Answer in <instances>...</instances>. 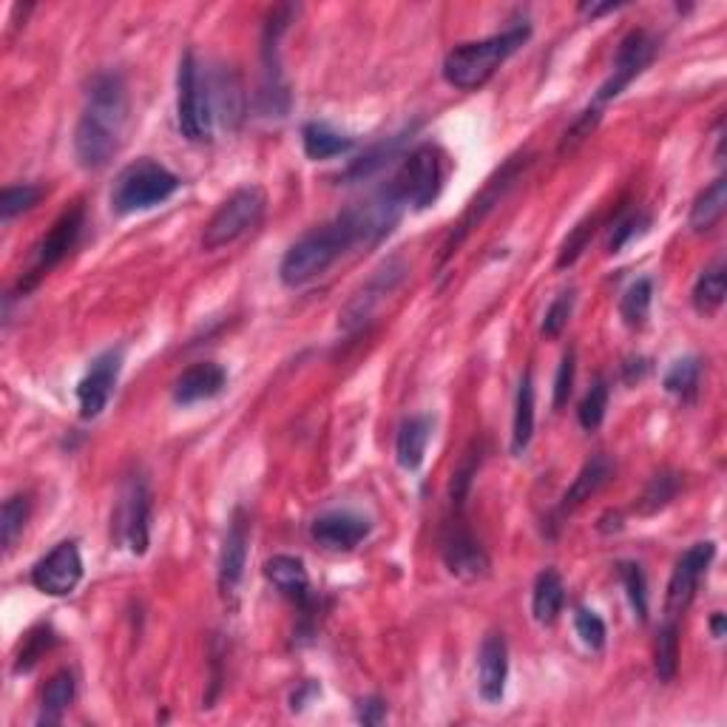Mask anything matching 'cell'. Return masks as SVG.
Returning <instances> with one entry per match:
<instances>
[{"label": "cell", "mask_w": 727, "mask_h": 727, "mask_svg": "<svg viewBox=\"0 0 727 727\" xmlns=\"http://www.w3.org/2000/svg\"><path fill=\"white\" fill-rule=\"evenodd\" d=\"M129 129V92L120 74H97L88 88L86 109L74 129V154L88 171L106 168L123 148Z\"/></svg>", "instance_id": "cell-1"}, {"label": "cell", "mask_w": 727, "mask_h": 727, "mask_svg": "<svg viewBox=\"0 0 727 727\" xmlns=\"http://www.w3.org/2000/svg\"><path fill=\"white\" fill-rule=\"evenodd\" d=\"M353 245H359V228H355L350 210H344L332 222L313 228L299 242L290 245L279 265L281 284L284 288H304L322 274H327Z\"/></svg>", "instance_id": "cell-2"}, {"label": "cell", "mask_w": 727, "mask_h": 727, "mask_svg": "<svg viewBox=\"0 0 727 727\" xmlns=\"http://www.w3.org/2000/svg\"><path fill=\"white\" fill-rule=\"evenodd\" d=\"M532 35V26H511V29L500 32V35L483 37V40H472V44L455 46L444 58V80L449 86L461 88V92H477L492 80V74L506 63V60L526 44Z\"/></svg>", "instance_id": "cell-3"}, {"label": "cell", "mask_w": 727, "mask_h": 727, "mask_svg": "<svg viewBox=\"0 0 727 727\" xmlns=\"http://www.w3.org/2000/svg\"><path fill=\"white\" fill-rule=\"evenodd\" d=\"M180 177L159 166L154 159H137L120 171L111 187V208L117 214H140V210L157 208L180 191Z\"/></svg>", "instance_id": "cell-4"}, {"label": "cell", "mask_w": 727, "mask_h": 727, "mask_svg": "<svg viewBox=\"0 0 727 727\" xmlns=\"http://www.w3.org/2000/svg\"><path fill=\"white\" fill-rule=\"evenodd\" d=\"M214 92L202 72L194 51H185L177 72V120L182 137L191 143H208L214 134Z\"/></svg>", "instance_id": "cell-5"}, {"label": "cell", "mask_w": 727, "mask_h": 727, "mask_svg": "<svg viewBox=\"0 0 727 727\" xmlns=\"http://www.w3.org/2000/svg\"><path fill=\"white\" fill-rule=\"evenodd\" d=\"M267 194L259 185H245L233 191L228 199L217 208L202 233V247L205 251H219V247L233 245L237 239L251 233L256 225L265 219Z\"/></svg>", "instance_id": "cell-6"}, {"label": "cell", "mask_w": 727, "mask_h": 727, "mask_svg": "<svg viewBox=\"0 0 727 727\" xmlns=\"http://www.w3.org/2000/svg\"><path fill=\"white\" fill-rule=\"evenodd\" d=\"M440 185H444V162L435 145H419L410 157H403L401 168L389 182L403 205L415 210L429 208L438 199Z\"/></svg>", "instance_id": "cell-7"}, {"label": "cell", "mask_w": 727, "mask_h": 727, "mask_svg": "<svg viewBox=\"0 0 727 727\" xmlns=\"http://www.w3.org/2000/svg\"><path fill=\"white\" fill-rule=\"evenodd\" d=\"M407 274H410V265H407L401 256H392V259L375 267L373 276L355 290L353 299H350V302L344 304V310L339 313L341 330L355 332L364 325H369L375 313L384 307V302H387L389 295L398 290V284L407 279Z\"/></svg>", "instance_id": "cell-8"}, {"label": "cell", "mask_w": 727, "mask_h": 727, "mask_svg": "<svg viewBox=\"0 0 727 727\" xmlns=\"http://www.w3.org/2000/svg\"><path fill=\"white\" fill-rule=\"evenodd\" d=\"M117 537L131 548V555L143 557L152 541V489L145 477L131 475L120 489L114 511Z\"/></svg>", "instance_id": "cell-9"}, {"label": "cell", "mask_w": 727, "mask_h": 727, "mask_svg": "<svg viewBox=\"0 0 727 727\" xmlns=\"http://www.w3.org/2000/svg\"><path fill=\"white\" fill-rule=\"evenodd\" d=\"M83 225H86V214H83V208H80V205H74L72 210H65L63 217L51 225V231L46 233L40 242H37L29 270H26V276H23V281H21L23 293L35 288L37 281L44 279L51 267H58L60 262L69 256V251L77 245L80 233H83Z\"/></svg>", "instance_id": "cell-10"}, {"label": "cell", "mask_w": 727, "mask_h": 727, "mask_svg": "<svg viewBox=\"0 0 727 727\" xmlns=\"http://www.w3.org/2000/svg\"><path fill=\"white\" fill-rule=\"evenodd\" d=\"M656 54V40L649 35V32H631V35L619 44V51L617 58H614V69L611 74H608V80H605L603 86H599L597 97H594V102H591V109L603 111L605 102L617 100L619 94L626 92L628 86H631V80L640 77L642 72H645V65L654 60Z\"/></svg>", "instance_id": "cell-11"}, {"label": "cell", "mask_w": 727, "mask_h": 727, "mask_svg": "<svg viewBox=\"0 0 727 727\" xmlns=\"http://www.w3.org/2000/svg\"><path fill=\"white\" fill-rule=\"evenodd\" d=\"M713 557H716V543L711 541L693 543V546L679 557L674 571H670L668 594H665V611H668V619H677L679 614H684L691 608L693 597H696L699 591V583H702L705 571L711 569Z\"/></svg>", "instance_id": "cell-12"}, {"label": "cell", "mask_w": 727, "mask_h": 727, "mask_svg": "<svg viewBox=\"0 0 727 727\" xmlns=\"http://www.w3.org/2000/svg\"><path fill=\"white\" fill-rule=\"evenodd\" d=\"M29 580L40 594H49V597H65V594H72L80 585V580H83V557H80L77 543H58L49 555L40 557V560L32 566Z\"/></svg>", "instance_id": "cell-13"}, {"label": "cell", "mask_w": 727, "mask_h": 727, "mask_svg": "<svg viewBox=\"0 0 727 727\" xmlns=\"http://www.w3.org/2000/svg\"><path fill=\"white\" fill-rule=\"evenodd\" d=\"M120 369H123V350H106L92 361L88 373L77 384L80 419L94 421L106 410L117 387V378H120Z\"/></svg>", "instance_id": "cell-14"}, {"label": "cell", "mask_w": 727, "mask_h": 727, "mask_svg": "<svg viewBox=\"0 0 727 727\" xmlns=\"http://www.w3.org/2000/svg\"><path fill=\"white\" fill-rule=\"evenodd\" d=\"M369 534V520L364 514H355V511L336 509L318 514L313 523H310V537L313 543H318L327 552H353L355 546L367 541Z\"/></svg>", "instance_id": "cell-15"}, {"label": "cell", "mask_w": 727, "mask_h": 727, "mask_svg": "<svg viewBox=\"0 0 727 727\" xmlns=\"http://www.w3.org/2000/svg\"><path fill=\"white\" fill-rule=\"evenodd\" d=\"M247 543H251V520L242 509H237L231 514V523H228V534H225L222 552H219V591L225 597H231L233 591L242 583V574H245V562H247Z\"/></svg>", "instance_id": "cell-16"}, {"label": "cell", "mask_w": 727, "mask_h": 727, "mask_svg": "<svg viewBox=\"0 0 727 727\" xmlns=\"http://www.w3.org/2000/svg\"><path fill=\"white\" fill-rule=\"evenodd\" d=\"M509 679V645L500 631H489L477 649V691L486 702H500Z\"/></svg>", "instance_id": "cell-17"}, {"label": "cell", "mask_w": 727, "mask_h": 727, "mask_svg": "<svg viewBox=\"0 0 727 727\" xmlns=\"http://www.w3.org/2000/svg\"><path fill=\"white\" fill-rule=\"evenodd\" d=\"M444 562L458 580H467V583H475L489 571V557H486L481 543L475 541V534L458 526V523L444 537Z\"/></svg>", "instance_id": "cell-18"}, {"label": "cell", "mask_w": 727, "mask_h": 727, "mask_svg": "<svg viewBox=\"0 0 727 727\" xmlns=\"http://www.w3.org/2000/svg\"><path fill=\"white\" fill-rule=\"evenodd\" d=\"M228 384V373L217 361H199L194 367H187L185 373L173 381V403L180 407H191V403L210 401Z\"/></svg>", "instance_id": "cell-19"}, {"label": "cell", "mask_w": 727, "mask_h": 727, "mask_svg": "<svg viewBox=\"0 0 727 727\" xmlns=\"http://www.w3.org/2000/svg\"><path fill=\"white\" fill-rule=\"evenodd\" d=\"M433 440V419L429 415H412L398 426L396 458L398 467L407 472H419L426 458V447Z\"/></svg>", "instance_id": "cell-20"}, {"label": "cell", "mask_w": 727, "mask_h": 727, "mask_svg": "<svg viewBox=\"0 0 727 727\" xmlns=\"http://www.w3.org/2000/svg\"><path fill=\"white\" fill-rule=\"evenodd\" d=\"M514 177H518V162H509V166H506L504 171H500V177H497V180H492L489 187H486V191H483V194L477 196L475 202H472V208L467 210V217H463V222L458 225V231H455L452 237H449L447 247H444V259H447L449 253H452L455 247L461 245L463 239H467V233L472 231V228H475V225L481 222V219L486 217V214H489L492 208H495V202L500 199V196H504V191L511 185V180H514Z\"/></svg>", "instance_id": "cell-21"}, {"label": "cell", "mask_w": 727, "mask_h": 727, "mask_svg": "<svg viewBox=\"0 0 727 727\" xmlns=\"http://www.w3.org/2000/svg\"><path fill=\"white\" fill-rule=\"evenodd\" d=\"M611 472H614V467L605 455H594V458H589V461L583 463V469L577 472V477L569 486V492L562 495L560 514H569V511H574L577 506H583L591 495H597L605 483L611 481Z\"/></svg>", "instance_id": "cell-22"}, {"label": "cell", "mask_w": 727, "mask_h": 727, "mask_svg": "<svg viewBox=\"0 0 727 727\" xmlns=\"http://www.w3.org/2000/svg\"><path fill=\"white\" fill-rule=\"evenodd\" d=\"M265 577L267 583L274 585L276 591H281L284 597L293 599H307L310 597V574L304 569L302 557L293 555H276L265 562Z\"/></svg>", "instance_id": "cell-23"}, {"label": "cell", "mask_w": 727, "mask_h": 727, "mask_svg": "<svg viewBox=\"0 0 727 727\" xmlns=\"http://www.w3.org/2000/svg\"><path fill=\"white\" fill-rule=\"evenodd\" d=\"M562 605H566V585L562 577L555 569H543L534 577L532 589V614L541 626H552L560 617Z\"/></svg>", "instance_id": "cell-24"}, {"label": "cell", "mask_w": 727, "mask_h": 727, "mask_svg": "<svg viewBox=\"0 0 727 727\" xmlns=\"http://www.w3.org/2000/svg\"><path fill=\"white\" fill-rule=\"evenodd\" d=\"M74 693H77V682H74L72 670H58L44 688L37 725H58V722H63L65 711L74 702Z\"/></svg>", "instance_id": "cell-25"}, {"label": "cell", "mask_w": 727, "mask_h": 727, "mask_svg": "<svg viewBox=\"0 0 727 727\" xmlns=\"http://www.w3.org/2000/svg\"><path fill=\"white\" fill-rule=\"evenodd\" d=\"M534 435V381L532 369L523 373L514 398V424H511V455H523L532 444Z\"/></svg>", "instance_id": "cell-26"}, {"label": "cell", "mask_w": 727, "mask_h": 727, "mask_svg": "<svg viewBox=\"0 0 727 727\" xmlns=\"http://www.w3.org/2000/svg\"><path fill=\"white\" fill-rule=\"evenodd\" d=\"M302 145L310 159H332L353 152L355 140L344 137V134L332 129V125L313 120V123H307L302 129Z\"/></svg>", "instance_id": "cell-27"}, {"label": "cell", "mask_w": 727, "mask_h": 727, "mask_svg": "<svg viewBox=\"0 0 727 727\" xmlns=\"http://www.w3.org/2000/svg\"><path fill=\"white\" fill-rule=\"evenodd\" d=\"M403 143H407V131H401V134H396V137H387L384 143L373 145L369 152H364V157L355 159L353 166L341 173L339 180H347V182L367 180V177H373V173H378L381 168H387L389 162L401 154Z\"/></svg>", "instance_id": "cell-28"}, {"label": "cell", "mask_w": 727, "mask_h": 727, "mask_svg": "<svg viewBox=\"0 0 727 727\" xmlns=\"http://www.w3.org/2000/svg\"><path fill=\"white\" fill-rule=\"evenodd\" d=\"M725 210H727V180L725 177H719L711 187H705V191L696 196L688 222H691V228L696 233H705L725 217Z\"/></svg>", "instance_id": "cell-29"}, {"label": "cell", "mask_w": 727, "mask_h": 727, "mask_svg": "<svg viewBox=\"0 0 727 727\" xmlns=\"http://www.w3.org/2000/svg\"><path fill=\"white\" fill-rule=\"evenodd\" d=\"M727 295V267L725 262H713L702 270V276L693 284V307L699 313H716Z\"/></svg>", "instance_id": "cell-30"}, {"label": "cell", "mask_w": 727, "mask_h": 727, "mask_svg": "<svg viewBox=\"0 0 727 727\" xmlns=\"http://www.w3.org/2000/svg\"><path fill=\"white\" fill-rule=\"evenodd\" d=\"M651 302H654V281L637 279L634 284L622 293L619 316H622V322H626L628 327H642L651 313Z\"/></svg>", "instance_id": "cell-31"}, {"label": "cell", "mask_w": 727, "mask_h": 727, "mask_svg": "<svg viewBox=\"0 0 727 727\" xmlns=\"http://www.w3.org/2000/svg\"><path fill=\"white\" fill-rule=\"evenodd\" d=\"M679 670V628L677 619H668L663 628H659V637H656V677L659 682H670L677 677Z\"/></svg>", "instance_id": "cell-32"}, {"label": "cell", "mask_w": 727, "mask_h": 727, "mask_svg": "<svg viewBox=\"0 0 727 727\" xmlns=\"http://www.w3.org/2000/svg\"><path fill=\"white\" fill-rule=\"evenodd\" d=\"M699 375H702V367H699L696 355H684V359H679L670 364V369L665 373L663 384L670 396H679L682 401H691L699 389Z\"/></svg>", "instance_id": "cell-33"}, {"label": "cell", "mask_w": 727, "mask_h": 727, "mask_svg": "<svg viewBox=\"0 0 727 727\" xmlns=\"http://www.w3.org/2000/svg\"><path fill=\"white\" fill-rule=\"evenodd\" d=\"M210 92H214V111L219 109V114L225 117V123L237 125L242 120V111H245V94H242V86H239V80L233 74L228 77H219L217 83H210Z\"/></svg>", "instance_id": "cell-34"}, {"label": "cell", "mask_w": 727, "mask_h": 727, "mask_svg": "<svg viewBox=\"0 0 727 727\" xmlns=\"http://www.w3.org/2000/svg\"><path fill=\"white\" fill-rule=\"evenodd\" d=\"M617 574L619 580H622V585H626L628 603H631L637 617L649 619V585H645V574H642L640 562L622 560L617 566Z\"/></svg>", "instance_id": "cell-35"}, {"label": "cell", "mask_w": 727, "mask_h": 727, "mask_svg": "<svg viewBox=\"0 0 727 727\" xmlns=\"http://www.w3.org/2000/svg\"><path fill=\"white\" fill-rule=\"evenodd\" d=\"M32 504L26 495H12L3 504V511H0V532H3V548H12L15 541L21 537V532L26 529V520H29Z\"/></svg>", "instance_id": "cell-36"}, {"label": "cell", "mask_w": 727, "mask_h": 727, "mask_svg": "<svg viewBox=\"0 0 727 727\" xmlns=\"http://www.w3.org/2000/svg\"><path fill=\"white\" fill-rule=\"evenodd\" d=\"M679 486H682V481H679L677 472H659V475L649 483V489L642 492L640 497L642 514H656V511H663L665 506L677 497Z\"/></svg>", "instance_id": "cell-37"}, {"label": "cell", "mask_w": 727, "mask_h": 727, "mask_svg": "<svg viewBox=\"0 0 727 727\" xmlns=\"http://www.w3.org/2000/svg\"><path fill=\"white\" fill-rule=\"evenodd\" d=\"M605 410H608V384L605 378H597V381L591 384V389L585 392V398L577 407V421L583 429L594 433L605 419Z\"/></svg>", "instance_id": "cell-38"}, {"label": "cell", "mask_w": 727, "mask_h": 727, "mask_svg": "<svg viewBox=\"0 0 727 727\" xmlns=\"http://www.w3.org/2000/svg\"><path fill=\"white\" fill-rule=\"evenodd\" d=\"M44 196V187L37 185H9L3 187V194H0V217L15 219L21 217L23 210L35 208L37 199Z\"/></svg>", "instance_id": "cell-39"}, {"label": "cell", "mask_w": 727, "mask_h": 727, "mask_svg": "<svg viewBox=\"0 0 727 727\" xmlns=\"http://www.w3.org/2000/svg\"><path fill=\"white\" fill-rule=\"evenodd\" d=\"M51 645H54V634H51V628L40 626V628H35V631H29V634L23 637L21 651H17L15 674H23V670L35 668L37 659H40V656H44Z\"/></svg>", "instance_id": "cell-40"}, {"label": "cell", "mask_w": 727, "mask_h": 727, "mask_svg": "<svg viewBox=\"0 0 727 727\" xmlns=\"http://www.w3.org/2000/svg\"><path fill=\"white\" fill-rule=\"evenodd\" d=\"M574 628L577 637H580L591 651L605 649V637H608V631H605V622L597 611H591V608H577Z\"/></svg>", "instance_id": "cell-41"}, {"label": "cell", "mask_w": 727, "mask_h": 727, "mask_svg": "<svg viewBox=\"0 0 727 727\" xmlns=\"http://www.w3.org/2000/svg\"><path fill=\"white\" fill-rule=\"evenodd\" d=\"M571 310H574V290H562L555 302L548 304L546 316H543V336L557 339L566 330V325H569Z\"/></svg>", "instance_id": "cell-42"}, {"label": "cell", "mask_w": 727, "mask_h": 727, "mask_svg": "<svg viewBox=\"0 0 727 727\" xmlns=\"http://www.w3.org/2000/svg\"><path fill=\"white\" fill-rule=\"evenodd\" d=\"M594 225L597 222H594L591 217L583 219V222L577 225L574 231L569 233V239L562 242L560 253H557V267H560V270H566V267H571L577 259H580V253L589 247L591 237H594Z\"/></svg>", "instance_id": "cell-43"}, {"label": "cell", "mask_w": 727, "mask_h": 727, "mask_svg": "<svg viewBox=\"0 0 727 727\" xmlns=\"http://www.w3.org/2000/svg\"><path fill=\"white\" fill-rule=\"evenodd\" d=\"M477 463H481V455L469 452L467 458H463L461 467H458V472H455L452 489H449L455 509H461L463 500H467L469 489H472V477H475V472H477Z\"/></svg>", "instance_id": "cell-44"}, {"label": "cell", "mask_w": 727, "mask_h": 727, "mask_svg": "<svg viewBox=\"0 0 727 727\" xmlns=\"http://www.w3.org/2000/svg\"><path fill=\"white\" fill-rule=\"evenodd\" d=\"M574 369H577V353L569 350V353L562 355L560 367H557L555 375V410L566 407L571 398V389H574Z\"/></svg>", "instance_id": "cell-45"}, {"label": "cell", "mask_w": 727, "mask_h": 727, "mask_svg": "<svg viewBox=\"0 0 727 727\" xmlns=\"http://www.w3.org/2000/svg\"><path fill=\"white\" fill-rule=\"evenodd\" d=\"M645 222H649V219H642L640 214H626V217H622L617 222V228H614L611 242H608V251L619 253V247L626 245L628 239H634L637 237V228H640V225H645Z\"/></svg>", "instance_id": "cell-46"}, {"label": "cell", "mask_w": 727, "mask_h": 727, "mask_svg": "<svg viewBox=\"0 0 727 727\" xmlns=\"http://www.w3.org/2000/svg\"><path fill=\"white\" fill-rule=\"evenodd\" d=\"M355 716H359V722H364V725H381V722L387 719V705H384V699L378 696L361 699Z\"/></svg>", "instance_id": "cell-47"}, {"label": "cell", "mask_w": 727, "mask_h": 727, "mask_svg": "<svg viewBox=\"0 0 727 727\" xmlns=\"http://www.w3.org/2000/svg\"><path fill=\"white\" fill-rule=\"evenodd\" d=\"M614 9H619V3H583L580 12H583L585 17H599L605 15V12H614Z\"/></svg>", "instance_id": "cell-48"}, {"label": "cell", "mask_w": 727, "mask_h": 727, "mask_svg": "<svg viewBox=\"0 0 727 727\" xmlns=\"http://www.w3.org/2000/svg\"><path fill=\"white\" fill-rule=\"evenodd\" d=\"M711 631H713V637H716V640H722V637H725V614H713Z\"/></svg>", "instance_id": "cell-49"}]
</instances>
